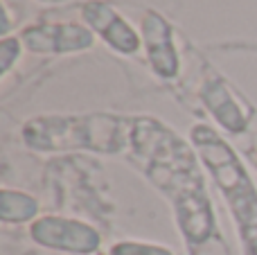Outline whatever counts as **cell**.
I'll use <instances>...</instances> for the list:
<instances>
[{"instance_id": "1", "label": "cell", "mask_w": 257, "mask_h": 255, "mask_svg": "<svg viewBox=\"0 0 257 255\" xmlns=\"http://www.w3.org/2000/svg\"><path fill=\"white\" fill-rule=\"evenodd\" d=\"M196 147L201 149L205 165L212 170L221 192L226 194L244 237L248 255H257V192L250 183L246 170L239 165L232 152L226 147V143L217 138L210 129L196 126L192 131Z\"/></svg>"}, {"instance_id": "2", "label": "cell", "mask_w": 257, "mask_h": 255, "mask_svg": "<svg viewBox=\"0 0 257 255\" xmlns=\"http://www.w3.org/2000/svg\"><path fill=\"white\" fill-rule=\"evenodd\" d=\"M21 41L32 52H81L93 48L95 36L93 30L77 23H45L32 25L21 34Z\"/></svg>"}, {"instance_id": "3", "label": "cell", "mask_w": 257, "mask_h": 255, "mask_svg": "<svg viewBox=\"0 0 257 255\" xmlns=\"http://www.w3.org/2000/svg\"><path fill=\"white\" fill-rule=\"evenodd\" d=\"M84 21L95 30L113 50L122 54H133L140 48V36L131 25L104 0H93L81 7Z\"/></svg>"}, {"instance_id": "4", "label": "cell", "mask_w": 257, "mask_h": 255, "mask_svg": "<svg viewBox=\"0 0 257 255\" xmlns=\"http://www.w3.org/2000/svg\"><path fill=\"white\" fill-rule=\"evenodd\" d=\"M142 41H145L147 59L156 75L174 77L178 70V54L172 41V27L156 12H147L142 16Z\"/></svg>"}, {"instance_id": "5", "label": "cell", "mask_w": 257, "mask_h": 255, "mask_svg": "<svg viewBox=\"0 0 257 255\" xmlns=\"http://www.w3.org/2000/svg\"><path fill=\"white\" fill-rule=\"evenodd\" d=\"M36 239H41L48 246L70 248V251H93L97 246V235L95 230L77 224V221L63 219H43L34 224L32 228Z\"/></svg>"}, {"instance_id": "6", "label": "cell", "mask_w": 257, "mask_h": 255, "mask_svg": "<svg viewBox=\"0 0 257 255\" xmlns=\"http://www.w3.org/2000/svg\"><path fill=\"white\" fill-rule=\"evenodd\" d=\"M203 97H205V102H208V106L212 108L214 117L221 120V124H226L228 129H232V131L241 129L244 120H241L239 108H237L235 99L230 97V90H228V86L223 84V81L214 79L212 84L205 88Z\"/></svg>"}, {"instance_id": "7", "label": "cell", "mask_w": 257, "mask_h": 255, "mask_svg": "<svg viewBox=\"0 0 257 255\" xmlns=\"http://www.w3.org/2000/svg\"><path fill=\"white\" fill-rule=\"evenodd\" d=\"M21 54V43L18 39H5L0 45V61H3V72L9 70V66L14 63V59H18Z\"/></svg>"}, {"instance_id": "8", "label": "cell", "mask_w": 257, "mask_h": 255, "mask_svg": "<svg viewBox=\"0 0 257 255\" xmlns=\"http://www.w3.org/2000/svg\"><path fill=\"white\" fill-rule=\"evenodd\" d=\"M255 163H257V156H255Z\"/></svg>"}]
</instances>
